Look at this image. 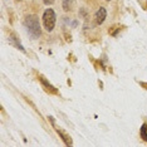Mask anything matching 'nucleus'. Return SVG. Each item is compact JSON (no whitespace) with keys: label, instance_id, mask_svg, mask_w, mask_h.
<instances>
[{"label":"nucleus","instance_id":"1","mask_svg":"<svg viewBox=\"0 0 147 147\" xmlns=\"http://www.w3.org/2000/svg\"><path fill=\"white\" fill-rule=\"evenodd\" d=\"M25 28L29 32V34L34 38H39L42 34V28H40V23L36 15H28L24 20Z\"/></svg>","mask_w":147,"mask_h":147},{"label":"nucleus","instance_id":"2","mask_svg":"<svg viewBox=\"0 0 147 147\" xmlns=\"http://www.w3.org/2000/svg\"><path fill=\"white\" fill-rule=\"evenodd\" d=\"M55 22H57V15L53 9L48 8L43 14V24H44V28L48 32H52L55 26Z\"/></svg>","mask_w":147,"mask_h":147},{"label":"nucleus","instance_id":"3","mask_svg":"<svg viewBox=\"0 0 147 147\" xmlns=\"http://www.w3.org/2000/svg\"><path fill=\"white\" fill-rule=\"evenodd\" d=\"M106 18H107V10L105 8H99L98 10H97V13H96V22H97V24H102V23L106 20Z\"/></svg>","mask_w":147,"mask_h":147},{"label":"nucleus","instance_id":"4","mask_svg":"<svg viewBox=\"0 0 147 147\" xmlns=\"http://www.w3.org/2000/svg\"><path fill=\"white\" fill-rule=\"evenodd\" d=\"M62 6H63V10L64 11H72L73 8L76 6V1L74 0H63Z\"/></svg>","mask_w":147,"mask_h":147},{"label":"nucleus","instance_id":"5","mask_svg":"<svg viewBox=\"0 0 147 147\" xmlns=\"http://www.w3.org/2000/svg\"><path fill=\"white\" fill-rule=\"evenodd\" d=\"M57 132H58V135L62 137V140L64 141V143L67 146H69V145H72V140H71V137L69 136H67L64 132H62V131H59V129H57Z\"/></svg>","mask_w":147,"mask_h":147},{"label":"nucleus","instance_id":"6","mask_svg":"<svg viewBox=\"0 0 147 147\" xmlns=\"http://www.w3.org/2000/svg\"><path fill=\"white\" fill-rule=\"evenodd\" d=\"M140 135H141L143 141H147V125H146V123H143V125H142L141 129H140Z\"/></svg>","mask_w":147,"mask_h":147},{"label":"nucleus","instance_id":"7","mask_svg":"<svg viewBox=\"0 0 147 147\" xmlns=\"http://www.w3.org/2000/svg\"><path fill=\"white\" fill-rule=\"evenodd\" d=\"M40 82L43 83V84H44L45 87H47V89H49V91H52L53 93H57V91H55V89H54V87H53L52 84H49V83L48 82H47L45 81V79L44 78H43V77H40Z\"/></svg>","mask_w":147,"mask_h":147},{"label":"nucleus","instance_id":"8","mask_svg":"<svg viewBox=\"0 0 147 147\" xmlns=\"http://www.w3.org/2000/svg\"><path fill=\"white\" fill-rule=\"evenodd\" d=\"M54 1L55 0H43V3H44L45 5H52V4H54Z\"/></svg>","mask_w":147,"mask_h":147},{"label":"nucleus","instance_id":"9","mask_svg":"<svg viewBox=\"0 0 147 147\" xmlns=\"http://www.w3.org/2000/svg\"><path fill=\"white\" fill-rule=\"evenodd\" d=\"M15 1H22V0H15Z\"/></svg>","mask_w":147,"mask_h":147},{"label":"nucleus","instance_id":"10","mask_svg":"<svg viewBox=\"0 0 147 147\" xmlns=\"http://www.w3.org/2000/svg\"><path fill=\"white\" fill-rule=\"evenodd\" d=\"M107 1H109V0H107Z\"/></svg>","mask_w":147,"mask_h":147}]
</instances>
